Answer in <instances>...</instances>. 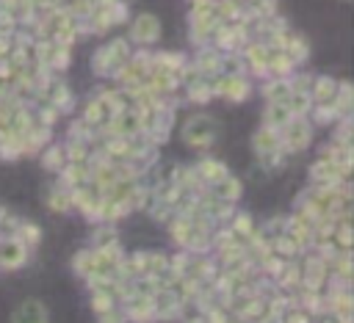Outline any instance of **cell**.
I'll return each instance as SVG.
<instances>
[{"instance_id":"1","label":"cell","mask_w":354,"mask_h":323,"mask_svg":"<svg viewBox=\"0 0 354 323\" xmlns=\"http://www.w3.org/2000/svg\"><path fill=\"white\" fill-rule=\"evenodd\" d=\"M130 52H133V44L127 41V36L111 39L108 44H102V47L94 52V58H91L94 72L102 75V77H116V75L122 72V66L127 63Z\"/></svg>"},{"instance_id":"2","label":"cell","mask_w":354,"mask_h":323,"mask_svg":"<svg viewBox=\"0 0 354 323\" xmlns=\"http://www.w3.org/2000/svg\"><path fill=\"white\" fill-rule=\"evenodd\" d=\"M180 135H183V141H185L188 146H194V149H207V146H213V141H216V135H218V121H216L210 113H194V116L185 119Z\"/></svg>"},{"instance_id":"3","label":"cell","mask_w":354,"mask_h":323,"mask_svg":"<svg viewBox=\"0 0 354 323\" xmlns=\"http://www.w3.org/2000/svg\"><path fill=\"white\" fill-rule=\"evenodd\" d=\"M313 141V121L310 116H293L282 130H279V146L285 155L304 152Z\"/></svg>"},{"instance_id":"4","label":"cell","mask_w":354,"mask_h":323,"mask_svg":"<svg viewBox=\"0 0 354 323\" xmlns=\"http://www.w3.org/2000/svg\"><path fill=\"white\" fill-rule=\"evenodd\" d=\"M252 146H254V155L260 157V163H263L266 168H277V166L282 163V157H285V152H282V146H279V130H271V127H266V124L254 133Z\"/></svg>"},{"instance_id":"5","label":"cell","mask_w":354,"mask_h":323,"mask_svg":"<svg viewBox=\"0 0 354 323\" xmlns=\"http://www.w3.org/2000/svg\"><path fill=\"white\" fill-rule=\"evenodd\" d=\"M210 86L213 97H221L227 102H243L252 97V83L246 75H213Z\"/></svg>"},{"instance_id":"6","label":"cell","mask_w":354,"mask_h":323,"mask_svg":"<svg viewBox=\"0 0 354 323\" xmlns=\"http://www.w3.org/2000/svg\"><path fill=\"white\" fill-rule=\"evenodd\" d=\"M160 39V19L149 11H141L130 19V28H127V41L130 44H138V47H152L155 41Z\"/></svg>"},{"instance_id":"7","label":"cell","mask_w":354,"mask_h":323,"mask_svg":"<svg viewBox=\"0 0 354 323\" xmlns=\"http://www.w3.org/2000/svg\"><path fill=\"white\" fill-rule=\"evenodd\" d=\"M25 260H28V246L17 235L0 240V268L11 271V268H19Z\"/></svg>"},{"instance_id":"8","label":"cell","mask_w":354,"mask_h":323,"mask_svg":"<svg viewBox=\"0 0 354 323\" xmlns=\"http://www.w3.org/2000/svg\"><path fill=\"white\" fill-rule=\"evenodd\" d=\"M337 83L335 77L329 75H318L313 77V86H310V99L313 105H332L335 102V94H337Z\"/></svg>"},{"instance_id":"9","label":"cell","mask_w":354,"mask_h":323,"mask_svg":"<svg viewBox=\"0 0 354 323\" xmlns=\"http://www.w3.org/2000/svg\"><path fill=\"white\" fill-rule=\"evenodd\" d=\"M11 323H50V315H47V306L41 301H22L14 315H11Z\"/></svg>"},{"instance_id":"10","label":"cell","mask_w":354,"mask_h":323,"mask_svg":"<svg viewBox=\"0 0 354 323\" xmlns=\"http://www.w3.org/2000/svg\"><path fill=\"white\" fill-rule=\"evenodd\" d=\"M296 113L290 110L288 99H277V102H268V108L263 110V124L271 127V130H282Z\"/></svg>"},{"instance_id":"11","label":"cell","mask_w":354,"mask_h":323,"mask_svg":"<svg viewBox=\"0 0 354 323\" xmlns=\"http://www.w3.org/2000/svg\"><path fill=\"white\" fill-rule=\"evenodd\" d=\"M183 86H185L188 102H194V105H205V102L213 99V86H210V77H207V75H194V77L185 80Z\"/></svg>"},{"instance_id":"12","label":"cell","mask_w":354,"mask_h":323,"mask_svg":"<svg viewBox=\"0 0 354 323\" xmlns=\"http://www.w3.org/2000/svg\"><path fill=\"white\" fill-rule=\"evenodd\" d=\"M210 196L218 199V202H224V204H232V202H238V196H241V182L227 171L221 179L210 182Z\"/></svg>"},{"instance_id":"13","label":"cell","mask_w":354,"mask_h":323,"mask_svg":"<svg viewBox=\"0 0 354 323\" xmlns=\"http://www.w3.org/2000/svg\"><path fill=\"white\" fill-rule=\"evenodd\" d=\"M191 168H194L196 179L205 182V185H210V182H216V179H221V177L227 174V166H224L221 160H216V157H205V160H199V163L191 166Z\"/></svg>"},{"instance_id":"14","label":"cell","mask_w":354,"mask_h":323,"mask_svg":"<svg viewBox=\"0 0 354 323\" xmlns=\"http://www.w3.org/2000/svg\"><path fill=\"white\" fill-rule=\"evenodd\" d=\"M263 99L266 102H277V99H288L290 94V80L288 77H268V83H263Z\"/></svg>"},{"instance_id":"15","label":"cell","mask_w":354,"mask_h":323,"mask_svg":"<svg viewBox=\"0 0 354 323\" xmlns=\"http://www.w3.org/2000/svg\"><path fill=\"white\" fill-rule=\"evenodd\" d=\"M66 163V155H64V144H53L41 152V166L50 168V171H61V166Z\"/></svg>"},{"instance_id":"16","label":"cell","mask_w":354,"mask_h":323,"mask_svg":"<svg viewBox=\"0 0 354 323\" xmlns=\"http://www.w3.org/2000/svg\"><path fill=\"white\" fill-rule=\"evenodd\" d=\"M50 207L55 210V213H64V210H69L72 207V193H69V188H64V185H58L53 193H50Z\"/></svg>"},{"instance_id":"17","label":"cell","mask_w":354,"mask_h":323,"mask_svg":"<svg viewBox=\"0 0 354 323\" xmlns=\"http://www.w3.org/2000/svg\"><path fill=\"white\" fill-rule=\"evenodd\" d=\"M230 229H232V232H235V235H238V237H249V235H252V232H254V229H252V218H249V215H246V213H238V215H235V221H232V226H230Z\"/></svg>"},{"instance_id":"18","label":"cell","mask_w":354,"mask_h":323,"mask_svg":"<svg viewBox=\"0 0 354 323\" xmlns=\"http://www.w3.org/2000/svg\"><path fill=\"white\" fill-rule=\"evenodd\" d=\"M100 323H124V315L113 312V309H105V312H100Z\"/></svg>"},{"instance_id":"19","label":"cell","mask_w":354,"mask_h":323,"mask_svg":"<svg viewBox=\"0 0 354 323\" xmlns=\"http://www.w3.org/2000/svg\"><path fill=\"white\" fill-rule=\"evenodd\" d=\"M11 52V33H0V61H6Z\"/></svg>"},{"instance_id":"20","label":"cell","mask_w":354,"mask_h":323,"mask_svg":"<svg viewBox=\"0 0 354 323\" xmlns=\"http://www.w3.org/2000/svg\"><path fill=\"white\" fill-rule=\"evenodd\" d=\"M343 3H351V0H343Z\"/></svg>"}]
</instances>
